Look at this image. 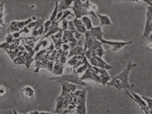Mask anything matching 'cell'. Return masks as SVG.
<instances>
[{
    "instance_id": "5b68a950",
    "label": "cell",
    "mask_w": 152,
    "mask_h": 114,
    "mask_svg": "<svg viewBox=\"0 0 152 114\" xmlns=\"http://www.w3.org/2000/svg\"><path fill=\"white\" fill-rule=\"evenodd\" d=\"M125 93L133 100V101H134V102H136V104L140 107L141 110H142L144 113H150V109L149 108H148V106H147V102H145L144 99L142 97V96H140L138 94H135V93H134L132 94H129V93L127 91V90H125Z\"/></svg>"
},
{
    "instance_id": "9a60e30c",
    "label": "cell",
    "mask_w": 152,
    "mask_h": 114,
    "mask_svg": "<svg viewBox=\"0 0 152 114\" xmlns=\"http://www.w3.org/2000/svg\"><path fill=\"white\" fill-rule=\"evenodd\" d=\"M97 17L99 18L100 23H101V26H112L113 25L111 20H110V18H109V16L106 15V14H97Z\"/></svg>"
},
{
    "instance_id": "3957f363",
    "label": "cell",
    "mask_w": 152,
    "mask_h": 114,
    "mask_svg": "<svg viewBox=\"0 0 152 114\" xmlns=\"http://www.w3.org/2000/svg\"><path fill=\"white\" fill-rule=\"evenodd\" d=\"M50 80L56 81L60 84L64 82H69V83H74L76 85L85 86H86V84L83 82V80H82V78L78 77V74L76 73L75 71H74L73 73L71 74V75H63L59 77H53V78H50Z\"/></svg>"
},
{
    "instance_id": "5bb4252c",
    "label": "cell",
    "mask_w": 152,
    "mask_h": 114,
    "mask_svg": "<svg viewBox=\"0 0 152 114\" xmlns=\"http://www.w3.org/2000/svg\"><path fill=\"white\" fill-rule=\"evenodd\" d=\"M73 22L75 24V26L76 29L78 31V32H80L81 33H85L87 29L84 26V24L83 23V21H82V19L78 18H76L73 20Z\"/></svg>"
},
{
    "instance_id": "d4e9b609",
    "label": "cell",
    "mask_w": 152,
    "mask_h": 114,
    "mask_svg": "<svg viewBox=\"0 0 152 114\" xmlns=\"http://www.w3.org/2000/svg\"><path fill=\"white\" fill-rule=\"evenodd\" d=\"M147 14L151 17V18L152 19V6H148L147 7Z\"/></svg>"
},
{
    "instance_id": "ac0fdd59",
    "label": "cell",
    "mask_w": 152,
    "mask_h": 114,
    "mask_svg": "<svg viewBox=\"0 0 152 114\" xmlns=\"http://www.w3.org/2000/svg\"><path fill=\"white\" fill-rule=\"evenodd\" d=\"M21 93L26 99H31L34 96V90L30 86H25L21 90Z\"/></svg>"
},
{
    "instance_id": "277c9868",
    "label": "cell",
    "mask_w": 152,
    "mask_h": 114,
    "mask_svg": "<svg viewBox=\"0 0 152 114\" xmlns=\"http://www.w3.org/2000/svg\"><path fill=\"white\" fill-rule=\"evenodd\" d=\"M75 95L77 97L76 104H77V110L76 113H86V90H77L75 93Z\"/></svg>"
},
{
    "instance_id": "6da1fadb",
    "label": "cell",
    "mask_w": 152,
    "mask_h": 114,
    "mask_svg": "<svg viewBox=\"0 0 152 114\" xmlns=\"http://www.w3.org/2000/svg\"><path fill=\"white\" fill-rule=\"evenodd\" d=\"M136 66L135 64H132L129 62L126 66L122 72L118 74L117 75L111 78V80L107 83V85L109 86L116 88L117 90H128L130 89L132 86L129 84V75L133 67Z\"/></svg>"
},
{
    "instance_id": "4fadbf2b",
    "label": "cell",
    "mask_w": 152,
    "mask_h": 114,
    "mask_svg": "<svg viewBox=\"0 0 152 114\" xmlns=\"http://www.w3.org/2000/svg\"><path fill=\"white\" fill-rule=\"evenodd\" d=\"M85 54V51L83 49V48L81 46V40L79 41V43L78 44V45L75 47L74 48H72L71 51V52L68 54V57L73 56H82V55Z\"/></svg>"
},
{
    "instance_id": "8992f818",
    "label": "cell",
    "mask_w": 152,
    "mask_h": 114,
    "mask_svg": "<svg viewBox=\"0 0 152 114\" xmlns=\"http://www.w3.org/2000/svg\"><path fill=\"white\" fill-rule=\"evenodd\" d=\"M101 41L103 45H109L112 48L113 51L115 52L132 43V41H128V42H126V41H114V40H104V39H102Z\"/></svg>"
},
{
    "instance_id": "7c38bea8",
    "label": "cell",
    "mask_w": 152,
    "mask_h": 114,
    "mask_svg": "<svg viewBox=\"0 0 152 114\" xmlns=\"http://www.w3.org/2000/svg\"><path fill=\"white\" fill-rule=\"evenodd\" d=\"M90 34L92 36V37L94 39H96V40H102V37H103V32H102V26H96V27H93L90 30Z\"/></svg>"
},
{
    "instance_id": "603a6c76",
    "label": "cell",
    "mask_w": 152,
    "mask_h": 114,
    "mask_svg": "<svg viewBox=\"0 0 152 114\" xmlns=\"http://www.w3.org/2000/svg\"><path fill=\"white\" fill-rule=\"evenodd\" d=\"M62 22V29L63 30H66V29H68V22L69 21H66V19L65 20H63L61 21Z\"/></svg>"
},
{
    "instance_id": "2e32d148",
    "label": "cell",
    "mask_w": 152,
    "mask_h": 114,
    "mask_svg": "<svg viewBox=\"0 0 152 114\" xmlns=\"http://www.w3.org/2000/svg\"><path fill=\"white\" fill-rule=\"evenodd\" d=\"M74 4V0H61L59 2V10L60 11H64L66 10L71 8V5Z\"/></svg>"
},
{
    "instance_id": "44dd1931",
    "label": "cell",
    "mask_w": 152,
    "mask_h": 114,
    "mask_svg": "<svg viewBox=\"0 0 152 114\" xmlns=\"http://www.w3.org/2000/svg\"><path fill=\"white\" fill-rule=\"evenodd\" d=\"M52 22L50 19H48V20H47V21H45V23H44V28H45V29H44V32H45V33H47L48 31H49V29L51 28V27H52Z\"/></svg>"
},
{
    "instance_id": "ba28073f",
    "label": "cell",
    "mask_w": 152,
    "mask_h": 114,
    "mask_svg": "<svg viewBox=\"0 0 152 114\" xmlns=\"http://www.w3.org/2000/svg\"><path fill=\"white\" fill-rule=\"evenodd\" d=\"M89 61H90V63L91 64L92 66L106 69V70H109V69L113 68V66L106 64V63L102 59V57L98 56H94Z\"/></svg>"
},
{
    "instance_id": "ffe728a7",
    "label": "cell",
    "mask_w": 152,
    "mask_h": 114,
    "mask_svg": "<svg viewBox=\"0 0 152 114\" xmlns=\"http://www.w3.org/2000/svg\"><path fill=\"white\" fill-rule=\"evenodd\" d=\"M59 3L58 2H56V6H55V8L53 10V12H52V15L50 16V20L52 21V22H54L56 21V19L57 14L59 13Z\"/></svg>"
},
{
    "instance_id": "484cf974",
    "label": "cell",
    "mask_w": 152,
    "mask_h": 114,
    "mask_svg": "<svg viewBox=\"0 0 152 114\" xmlns=\"http://www.w3.org/2000/svg\"><path fill=\"white\" fill-rule=\"evenodd\" d=\"M0 90H1V92H0V94H1V96H2V95L4 94V92H5L4 88H3V87H1V89H0Z\"/></svg>"
},
{
    "instance_id": "8fae6325",
    "label": "cell",
    "mask_w": 152,
    "mask_h": 114,
    "mask_svg": "<svg viewBox=\"0 0 152 114\" xmlns=\"http://www.w3.org/2000/svg\"><path fill=\"white\" fill-rule=\"evenodd\" d=\"M152 33V19L151 17L147 14V19H146V24L143 33H142V38H148L151 33Z\"/></svg>"
},
{
    "instance_id": "7402d4cb",
    "label": "cell",
    "mask_w": 152,
    "mask_h": 114,
    "mask_svg": "<svg viewBox=\"0 0 152 114\" xmlns=\"http://www.w3.org/2000/svg\"><path fill=\"white\" fill-rule=\"evenodd\" d=\"M142 97L144 99V101L147 102V104L149 109H152V98H149V97H144V96H142Z\"/></svg>"
},
{
    "instance_id": "30bf717a",
    "label": "cell",
    "mask_w": 152,
    "mask_h": 114,
    "mask_svg": "<svg viewBox=\"0 0 152 114\" xmlns=\"http://www.w3.org/2000/svg\"><path fill=\"white\" fill-rule=\"evenodd\" d=\"M62 86V96H65V95L69 94L70 93L75 92L76 90V85L74 83H61Z\"/></svg>"
},
{
    "instance_id": "9c48e42d",
    "label": "cell",
    "mask_w": 152,
    "mask_h": 114,
    "mask_svg": "<svg viewBox=\"0 0 152 114\" xmlns=\"http://www.w3.org/2000/svg\"><path fill=\"white\" fill-rule=\"evenodd\" d=\"M33 18H28L27 21H12L10 26V30L12 31H18L19 29H21V28H25L27 26V25L30 23L31 21H33Z\"/></svg>"
},
{
    "instance_id": "52a82bcc",
    "label": "cell",
    "mask_w": 152,
    "mask_h": 114,
    "mask_svg": "<svg viewBox=\"0 0 152 114\" xmlns=\"http://www.w3.org/2000/svg\"><path fill=\"white\" fill-rule=\"evenodd\" d=\"M102 45H103L102 41L96 40V39L94 40L92 45H91V48H90L91 51H92L93 56H98L100 57H102L105 54V51L103 49Z\"/></svg>"
},
{
    "instance_id": "4316f807",
    "label": "cell",
    "mask_w": 152,
    "mask_h": 114,
    "mask_svg": "<svg viewBox=\"0 0 152 114\" xmlns=\"http://www.w3.org/2000/svg\"><path fill=\"white\" fill-rule=\"evenodd\" d=\"M81 1H82V2H86L87 0H81Z\"/></svg>"
},
{
    "instance_id": "d6986e66",
    "label": "cell",
    "mask_w": 152,
    "mask_h": 114,
    "mask_svg": "<svg viewBox=\"0 0 152 114\" xmlns=\"http://www.w3.org/2000/svg\"><path fill=\"white\" fill-rule=\"evenodd\" d=\"M81 19H82V21H83V23L84 24V26H85V27L86 28L87 30H90L93 28L92 21H91V19L87 15L83 16L81 18Z\"/></svg>"
},
{
    "instance_id": "cb8c5ba5",
    "label": "cell",
    "mask_w": 152,
    "mask_h": 114,
    "mask_svg": "<svg viewBox=\"0 0 152 114\" xmlns=\"http://www.w3.org/2000/svg\"><path fill=\"white\" fill-rule=\"evenodd\" d=\"M4 3H2V16H1V21H2V26H3V24H4Z\"/></svg>"
},
{
    "instance_id": "e0dca14e",
    "label": "cell",
    "mask_w": 152,
    "mask_h": 114,
    "mask_svg": "<svg viewBox=\"0 0 152 114\" xmlns=\"http://www.w3.org/2000/svg\"><path fill=\"white\" fill-rule=\"evenodd\" d=\"M90 66H91V64H89V59H88L86 57L85 55H84V57H83V65H82L81 66L78 67L75 72L78 74H78H83V72H85Z\"/></svg>"
},
{
    "instance_id": "7a4b0ae2",
    "label": "cell",
    "mask_w": 152,
    "mask_h": 114,
    "mask_svg": "<svg viewBox=\"0 0 152 114\" xmlns=\"http://www.w3.org/2000/svg\"><path fill=\"white\" fill-rule=\"evenodd\" d=\"M81 78H82V80L91 79L97 83H102L103 86H105L109 81L111 80L112 77L108 74L106 69L101 68V67H97V66L91 65L84 72Z\"/></svg>"
}]
</instances>
